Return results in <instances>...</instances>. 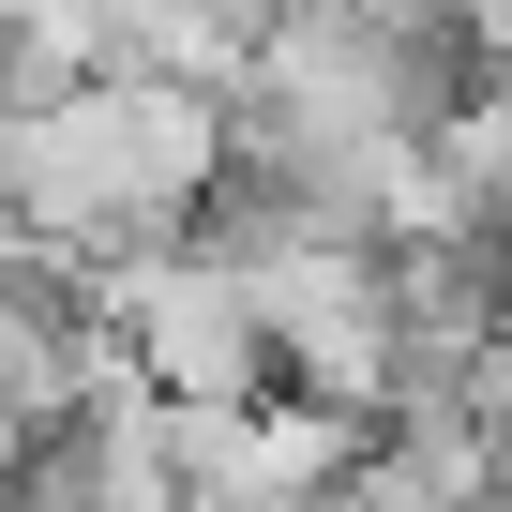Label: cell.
<instances>
[{
    "label": "cell",
    "instance_id": "3",
    "mask_svg": "<svg viewBox=\"0 0 512 512\" xmlns=\"http://www.w3.org/2000/svg\"><path fill=\"white\" fill-rule=\"evenodd\" d=\"M0 512H76V482H61V452H31L16 482H0Z\"/></svg>",
    "mask_w": 512,
    "mask_h": 512
},
{
    "label": "cell",
    "instance_id": "2",
    "mask_svg": "<svg viewBox=\"0 0 512 512\" xmlns=\"http://www.w3.org/2000/svg\"><path fill=\"white\" fill-rule=\"evenodd\" d=\"M106 332L136 347V392L151 407H256L272 377V332H256V272L226 241H151V256H106L91 272Z\"/></svg>",
    "mask_w": 512,
    "mask_h": 512
},
{
    "label": "cell",
    "instance_id": "1",
    "mask_svg": "<svg viewBox=\"0 0 512 512\" xmlns=\"http://www.w3.org/2000/svg\"><path fill=\"white\" fill-rule=\"evenodd\" d=\"M226 181V106L196 91H151V76H91V91H46L31 106V151H16V211L31 256L46 241H166L196 196Z\"/></svg>",
    "mask_w": 512,
    "mask_h": 512
}]
</instances>
